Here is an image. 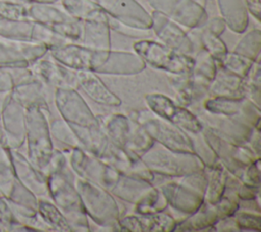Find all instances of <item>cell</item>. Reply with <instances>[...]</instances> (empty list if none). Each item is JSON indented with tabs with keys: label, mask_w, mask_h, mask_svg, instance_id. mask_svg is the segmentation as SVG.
I'll return each mask as SVG.
<instances>
[{
	"label": "cell",
	"mask_w": 261,
	"mask_h": 232,
	"mask_svg": "<svg viewBox=\"0 0 261 232\" xmlns=\"http://www.w3.org/2000/svg\"><path fill=\"white\" fill-rule=\"evenodd\" d=\"M151 30L162 44L176 52L193 56L195 52L194 43L189 34L178 24L156 10L151 14Z\"/></svg>",
	"instance_id": "cell-3"
},
{
	"label": "cell",
	"mask_w": 261,
	"mask_h": 232,
	"mask_svg": "<svg viewBox=\"0 0 261 232\" xmlns=\"http://www.w3.org/2000/svg\"><path fill=\"white\" fill-rule=\"evenodd\" d=\"M28 14L29 18L34 22H39L48 27L59 25L73 18L63 9V7L55 5V3H29Z\"/></svg>",
	"instance_id": "cell-11"
},
{
	"label": "cell",
	"mask_w": 261,
	"mask_h": 232,
	"mask_svg": "<svg viewBox=\"0 0 261 232\" xmlns=\"http://www.w3.org/2000/svg\"><path fill=\"white\" fill-rule=\"evenodd\" d=\"M107 21H83V45L94 50H110V28Z\"/></svg>",
	"instance_id": "cell-10"
},
{
	"label": "cell",
	"mask_w": 261,
	"mask_h": 232,
	"mask_svg": "<svg viewBox=\"0 0 261 232\" xmlns=\"http://www.w3.org/2000/svg\"><path fill=\"white\" fill-rule=\"evenodd\" d=\"M148 128L150 129H146V132L153 134L155 136L154 138L165 144V146L177 150L178 152L193 153L192 143L189 138L175 128L167 126L159 120H153V122H150L148 124Z\"/></svg>",
	"instance_id": "cell-9"
},
{
	"label": "cell",
	"mask_w": 261,
	"mask_h": 232,
	"mask_svg": "<svg viewBox=\"0 0 261 232\" xmlns=\"http://www.w3.org/2000/svg\"><path fill=\"white\" fill-rule=\"evenodd\" d=\"M24 3H32V2H38V3H56L59 0H21Z\"/></svg>",
	"instance_id": "cell-26"
},
{
	"label": "cell",
	"mask_w": 261,
	"mask_h": 232,
	"mask_svg": "<svg viewBox=\"0 0 261 232\" xmlns=\"http://www.w3.org/2000/svg\"><path fill=\"white\" fill-rule=\"evenodd\" d=\"M146 63L137 54L124 51L108 50L104 62L95 73L110 75H134L143 72Z\"/></svg>",
	"instance_id": "cell-8"
},
{
	"label": "cell",
	"mask_w": 261,
	"mask_h": 232,
	"mask_svg": "<svg viewBox=\"0 0 261 232\" xmlns=\"http://www.w3.org/2000/svg\"><path fill=\"white\" fill-rule=\"evenodd\" d=\"M203 27L206 30L210 31L211 33H213L217 36H220L224 32V30L226 28V24L221 16H215L211 19H207L205 21V24L203 25Z\"/></svg>",
	"instance_id": "cell-24"
},
{
	"label": "cell",
	"mask_w": 261,
	"mask_h": 232,
	"mask_svg": "<svg viewBox=\"0 0 261 232\" xmlns=\"http://www.w3.org/2000/svg\"><path fill=\"white\" fill-rule=\"evenodd\" d=\"M52 58V57H51ZM32 72L38 80L45 81L48 84L58 86L59 88H73L77 85L76 73L56 60L45 59L44 56L32 64Z\"/></svg>",
	"instance_id": "cell-5"
},
{
	"label": "cell",
	"mask_w": 261,
	"mask_h": 232,
	"mask_svg": "<svg viewBox=\"0 0 261 232\" xmlns=\"http://www.w3.org/2000/svg\"><path fill=\"white\" fill-rule=\"evenodd\" d=\"M108 16L137 29H151V15L137 0H92Z\"/></svg>",
	"instance_id": "cell-4"
},
{
	"label": "cell",
	"mask_w": 261,
	"mask_h": 232,
	"mask_svg": "<svg viewBox=\"0 0 261 232\" xmlns=\"http://www.w3.org/2000/svg\"><path fill=\"white\" fill-rule=\"evenodd\" d=\"M51 57L60 64L73 71H92L95 50L84 45L71 44L70 42L62 46L49 50Z\"/></svg>",
	"instance_id": "cell-6"
},
{
	"label": "cell",
	"mask_w": 261,
	"mask_h": 232,
	"mask_svg": "<svg viewBox=\"0 0 261 232\" xmlns=\"http://www.w3.org/2000/svg\"><path fill=\"white\" fill-rule=\"evenodd\" d=\"M261 33L260 30H252L248 32L237 44L233 51L252 61L258 60L260 55Z\"/></svg>",
	"instance_id": "cell-19"
},
{
	"label": "cell",
	"mask_w": 261,
	"mask_h": 232,
	"mask_svg": "<svg viewBox=\"0 0 261 232\" xmlns=\"http://www.w3.org/2000/svg\"><path fill=\"white\" fill-rule=\"evenodd\" d=\"M154 8L174 22L195 29L207 20L205 7L195 0H147Z\"/></svg>",
	"instance_id": "cell-2"
},
{
	"label": "cell",
	"mask_w": 261,
	"mask_h": 232,
	"mask_svg": "<svg viewBox=\"0 0 261 232\" xmlns=\"http://www.w3.org/2000/svg\"><path fill=\"white\" fill-rule=\"evenodd\" d=\"M63 9L72 17L85 20L107 21L108 15L92 0H60Z\"/></svg>",
	"instance_id": "cell-14"
},
{
	"label": "cell",
	"mask_w": 261,
	"mask_h": 232,
	"mask_svg": "<svg viewBox=\"0 0 261 232\" xmlns=\"http://www.w3.org/2000/svg\"><path fill=\"white\" fill-rule=\"evenodd\" d=\"M31 41L44 45L45 47L48 48V50H51L56 47L69 43L67 39L57 34L50 27L39 24V22H34Z\"/></svg>",
	"instance_id": "cell-18"
},
{
	"label": "cell",
	"mask_w": 261,
	"mask_h": 232,
	"mask_svg": "<svg viewBox=\"0 0 261 232\" xmlns=\"http://www.w3.org/2000/svg\"><path fill=\"white\" fill-rule=\"evenodd\" d=\"M225 186V177L220 169H214L211 176L209 190L206 194V198L209 203L215 204L220 200Z\"/></svg>",
	"instance_id": "cell-21"
},
{
	"label": "cell",
	"mask_w": 261,
	"mask_h": 232,
	"mask_svg": "<svg viewBox=\"0 0 261 232\" xmlns=\"http://www.w3.org/2000/svg\"><path fill=\"white\" fill-rule=\"evenodd\" d=\"M0 66H30L21 52L19 42L8 41L0 38Z\"/></svg>",
	"instance_id": "cell-16"
},
{
	"label": "cell",
	"mask_w": 261,
	"mask_h": 232,
	"mask_svg": "<svg viewBox=\"0 0 261 232\" xmlns=\"http://www.w3.org/2000/svg\"><path fill=\"white\" fill-rule=\"evenodd\" d=\"M33 27L31 19L0 18V38L14 42L31 41Z\"/></svg>",
	"instance_id": "cell-15"
},
{
	"label": "cell",
	"mask_w": 261,
	"mask_h": 232,
	"mask_svg": "<svg viewBox=\"0 0 261 232\" xmlns=\"http://www.w3.org/2000/svg\"><path fill=\"white\" fill-rule=\"evenodd\" d=\"M194 58V65L192 69V74L196 77L205 79L211 82L216 74L217 64L215 58L210 55L205 49L200 48L196 50Z\"/></svg>",
	"instance_id": "cell-17"
},
{
	"label": "cell",
	"mask_w": 261,
	"mask_h": 232,
	"mask_svg": "<svg viewBox=\"0 0 261 232\" xmlns=\"http://www.w3.org/2000/svg\"><path fill=\"white\" fill-rule=\"evenodd\" d=\"M135 52L152 67L178 75L191 73L194 65L192 55L176 52L162 43L149 39H140L134 44Z\"/></svg>",
	"instance_id": "cell-1"
},
{
	"label": "cell",
	"mask_w": 261,
	"mask_h": 232,
	"mask_svg": "<svg viewBox=\"0 0 261 232\" xmlns=\"http://www.w3.org/2000/svg\"><path fill=\"white\" fill-rule=\"evenodd\" d=\"M77 84H80L83 89L89 94V96L94 99L96 102L103 103L106 105H118L120 101L114 97L112 93L104 84L100 81V79L94 74L92 71H77Z\"/></svg>",
	"instance_id": "cell-12"
},
{
	"label": "cell",
	"mask_w": 261,
	"mask_h": 232,
	"mask_svg": "<svg viewBox=\"0 0 261 232\" xmlns=\"http://www.w3.org/2000/svg\"><path fill=\"white\" fill-rule=\"evenodd\" d=\"M148 102L150 107L162 118L175 123L187 130L198 132L201 130V125L190 111L176 107L168 98L161 95H149Z\"/></svg>",
	"instance_id": "cell-7"
},
{
	"label": "cell",
	"mask_w": 261,
	"mask_h": 232,
	"mask_svg": "<svg viewBox=\"0 0 261 232\" xmlns=\"http://www.w3.org/2000/svg\"><path fill=\"white\" fill-rule=\"evenodd\" d=\"M221 17L236 33H243L248 26V11L244 0H216Z\"/></svg>",
	"instance_id": "cell-13"
},
{
	"label": "cell",
	"mask_w": 261,
	"mask_h": 232,
	"mask_svg": "<svg viewBox=\"0 0 261 232\" xmlns=\"http://www.w3.org/2000/svg\"><path fill=\"white\" fill-rule=\"evenodd\" d=\"M216 62L226 71L244 79L254 61L234 52H226V54L220 60H216Z\"/></svg>",
	"instance_id": "cell-20"
},
{
	"label": "cell",
	"mask_w": 261,
	"mask_h": 232,
	"mask_svg": "<svg viewBox=\"0 0 261 232\" xmlns=\"http://www.w3.org/2000/svg\"><path fill=\"white\" fill-rule=\"evenodd\" d=\"M247 11L250 12L257 20L260 19V13H261V5L260 0H244Z\"/></svg>",
	"instance_id": "cell-25"
},
{
	"label": "cell",
	"mask_w": 261,
	"mask_h": 232,
	"mask_svg": "<svg viewBox=\"0 0 261 232\" xmlns=\"http://www.w3.org/2000/svg\"><path fill=\"white\" fill-rule=\"evenodd\" d=\"M42 210L46 212V215H45V217L47 218L46 220H48V222H50L56 228H58L60 230H66V231L70 230V228H69L70 226L67 224V221L59 213V211L56 207H54L53 205H51L49 203H44Z\"/></svg>",
	"instance_id": "cell-22"
},
{
	"label": "cell",
	"mask_w": 261,
	"mask_h": 232,
	"mask_svg": "<svg viewBox=\"0 0 261 232\" xmlns=\"http://www.w3.org/2000/svg\"><path fill=\"white\" fill-rule=\"evenodd\" d=\"M237 227L250 230H260V217L249 213H240L236 219Z\"/></svg>",
	"instance_id": "cell-23"
}]
</instances>
